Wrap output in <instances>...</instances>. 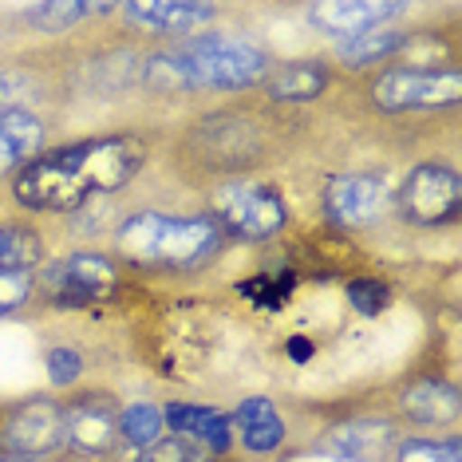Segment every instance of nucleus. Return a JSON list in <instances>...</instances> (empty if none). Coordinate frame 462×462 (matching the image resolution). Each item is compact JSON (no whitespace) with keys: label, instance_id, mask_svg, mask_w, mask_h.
Masks as SVG:
<instances>
[{"label":"nucleus","instance_id":"obj_1","mask_svg":"<svg viewBox=\"0 0 462 462\" xmlns=\"http://www.w3.org/2000/svg\"><path fill=\"white\" fill-rule=\"evenodd\" d=\"M312 111L273 107L254 91L162 123L154 174H162L178 194L202 198L222 182L269 178L273 171L304 162L312 151Z\"/></svg>","mask_w":462,"mask_h":462},{"label":"nucleus","instance_id":"obj_2","mask_svg":"<svg viewBox=\"0 0 462 462\" xmlns=\"http://www.w3.org/2000/svg\"><path fill=\"white\" fill-rule=\"evenodd\" d=\"M162 143V123L154 127H99L68 134L40 151L32 162L5 182L0 202L8 214L32 217V222H71L96 206L123 202L131 190L154 171Z\"/></svg>","mask_w":462,"mask_h":462},{"label":"nucleus","instance_id":"obj_3","mask_svg":"<svg viewBox=\"0 0 462 462\" xmlns=\"http://www.w3.org/2000/svg\"><path fill=\"white\" fill-rule=\"evenodd\" d=\"M273 64L277 51L234 24L143 48L134 68V123L154 127L209 103L254 96Z\"/></svg>","mask_w":462,"mask_h":462},{"label":"nucleus","instance_id":"obj_4","mask_svg":"<svg viewBox=\"0 0 462 462\" xmlns=\"http://www.w3.org/2000/svg\"><path fill=\"white\" fill-rule=\"evenodd\" d=\"M103 249L139 281H194L229 257V237L198 202L123 198L111 209Z\"/></svg>","mask_w":462,"mask_h":462},{"label":"nucleus","instance_id":"obj_5","mask_svg":"<svg viewBox=\"0 0 462 462\" xmlns=\"http://www.w3.org/2000/svg\"><path fill=\"white\" fill-rule=\"evenodd\" d=\"M462 68L395 64L360 79H340L317 115L332 123H415L458 111Z\"/></svg>","mask_w":462,"mask_h":462},{"label":"nucleus","instance_id":"obj_6","mask_svg":"<svg viewBox=\"0 0 462 462\" xmlns=\"http://www.w3.org/2000/svg\"><path fill=\"white\" fill-rule=\"evenodd\" d=\"M139 285V277L115 261L103 245H71L68 254H51L36 269L32 312H79L96 304L119 300Z\"/></svg>","mask_w":462,"mask_h":462},{"label":"nucleus","instance_id":"obj_7","mask_svg":"<svg viewBox=\"0 0 462 462\" xmlns=\"http://www.w3.org/2000/svg\"><path fill=\"white\" fill-rule=\"evenodd\" d=\"M198 206L222 226L234 249H273L292 226L289 190L277 178H241V182H222L202 198Z\"/></svg>","mask_w":462,"mask_h":462},{"label":"nucleus","instance_id":"obj_8","mask_svg":"<svg viewBox=\"0 0 462 462\" xmlns=\"http://www.w3.org/2000/svg\"><path fill=\"white\" fill-rule=\"evenodd\" d=\"M462 217L458 154H430L407 162L392 182V229L419 237L455 234Z\"/></svg>","mask_w":462,"mask_h":462},{"label":"nucleus","instance_id":"obj_9","mask_svg":"<svg viewBox=\"0 0 462 462\" xmlns=\"http://www.w3.org/2000/svg\"><path fill=\"white\" fill-rule=\"evenodd\" d=\"M317 222L344 237L392 229V178L372 166H332L317 182Z\"/></svg>","mask_w":462,"mask_h":462},{"label":"nucleus","instance_id":"obj_10","mask_svg":"<svg viewBox=\"0 0 462 462\" xmlns=\"http://www.w3.org/2000/svg\"><path fill=\"white\" fill-rule=\"evenodd\" d=\"M234 13L237 8L214 5V0H143V5L139 0H123V5L115 0L107 28L134 48H159L222 28V20Z\"/></svg>","mask_w":462,"mask_h":462},{"label":"nucleus","instance_id":"obj_11","mask_svg":"<svg viewBox=\"0 0 462 462\" xmlns=\"http://www.w3.org/2000/svg\"><path fill=\"white\" fill-rule=\"evenodd\" d=\"M229 423H234V447L245 462H289L304 455L309 430L289 407V399L254 392L241 395L229 407Z\"/></svg>","mask_w":462,"mask_h":462},{"label":"nucleus","instance_id":"obj_12","mask_svg":"<svg viewBox=\"0 0 462 462\" xmlns=\"http://www.w3.org/2000/svg\"><path fill=\"white\" fill-rule=\"evenodd\" d=\"M0 450L20 458H64V399L56 392L0 395Z\"/></svg>","mask_w":462,"mask_h":462},{"label":"nucleus","instance_id":"obj_13","mask_svg":"<svg viewBox=\"0 0 462 462\" xmlns=\"http://www.w3.org/2000/svg\"><path fill=\"white\" fill-rule=\"evenodd\" d=\"M64 399V458L71 462H103L123 447L119 439V407L123 395L99 383H83Z\"/></svg>","mask_w":462,"mask_h":462},{"label":"nucleus","instance_id":"obj_14","mask_svg":"<svg viewBox=\"0 0 462 462\" xmlns=\"http://www.w3.org/2000/svg\"><path fill=\"white\" fill-rule=\"evenodd\" d=\"M399 430L392 419L375 415H340L309 427V447L304 455H320L336 462H387L392 447L399 443Z\"/></svg>","mask_w":462,"mask_h":462},{"label":"nucleus","instance_id":"obj_15","mask_svg":"<svg viewBox=\"0 0 462 462\" xmlns=\"http://www.w3.org/2000/svg\"><path fill=\"white\" fill-rule=\"evenodd\" d=\"M415 8L419 5H403V0H312V5H300V20L312 36L324 40V48H332L380 24L415 16Z\"/></svg>","mask_w":462,"mask_h":462},{"label":"nucleus","instance_id":"obj_16","mask_svg":"<svg viewBox=\"0 0 462 462\" xmlns=\"http://www.w3.org/2000/svg\"><path fill=\"white\" fill-rule=\"evenodd\" d=\"M336 83H340V76L332 71L324 51L277 56V64L269 68V76L257 88V96L269 99L273 107H285V111H317L320 103H328Z\"/></svg>","mask_w":462,"mask_h":462},{"label":"nucleus","instance_id":"obj_17","mask_svg":"<svg viewBox=\"0 0 462 462\" xmlns=\"http://www.w3.org/2000/svg\"><path fill=\"white\" fill-rule=\"evenodd\" d=\"M162 423L166 435L186 439V443L209 450L217 458L237 455L234 447V423H229V407L222 403H206V399H166L162 403Z\"/></svg>","mask_w":462,"mask_h":462},{"label":"nucleus","instance_id":"obj_18","mask_svg":"<svg viewBox=\"0 0 462 462\" xmlns=\"http://www.w3.org/2000/svg\"><path fill=\"white\" fill-rule=\"evenodd\" d=\"M60 143V123L36 111H0V190L24 162Z\"/></svg>","mask_w":462,"mask_h":462},{"label":"nucleus","instance_id":"obj_19","mask_svg":"<svg viewBox=\"0 0 462 462\" xmlns=\"http://www.w3.org/2000/svg\"><path fill=\"white\" fill-rule=\"evenodd\" d=\"M56 254V237L48 226L20 214H0V273H36Z\"/></svg>","mask_w":462,"mask_h":462},{"label":"nucleus","instance_id":"obj_20","mask_svg":"<svg viewBox=\"0 0 462 462\" xmlns=\"http://www.w3.org/2000/svg\"><path fill=\"white\" fill-rule=\"evenodd\" d=\"M340 292H344V300H348V309L356 312V317H364V320L383 317V312L395 309V300H399L395 277H387V273H375V269L352 273V277L340 285Z\"/></svg>","mask_w":462,"mask_h":462},{"label":"nucleus","instance_id":"obj_21","mask_svg":"<svg viewBox=\"0 0 462 462\" xmlns=\"http://www.w3.org/2000/svg\"><path fill=\"white\" fill-rule=\"evenodd\" d=\"M387 462H462V430H403Z\"/></svg>","mask_w":462,"mask_h":462},{"label":"nucleus","instance_id":"obj_22","mask_svg":"<svg viewBox=\"0 0 462 462\" xmlns=\"http://www.w3.org/2000/svg\"><path fill=\"white\" fill-rule=\"evenodd\" d=\"M166 435L159 399H123L119 407V439L123 447H154Z\"/></svg>","mask_w":462,"mask_h":462},{"label":"nucleus","instance_id":"obj_23","mask_svg":"<svg viewBox=\"0 0 462 462\" xmlns=\"http://www.w3.org/2000/svg\"><path fill=\"white\" fill-rule=\"evenodd\" d=\"M103 462H245L241 455H229V458H217L209 450L186 443V439H174V435H162L154 447H119L111 458Z\"/></svg>","mask_w":462,"mask_h":462},{"label":"nucleus","instance_id":"obj_24","mask_svg":"<svg viewBox=\"0 0 462 462\" xmlns=\"http://www.w3.org/2000/svg\"><path fill=\"white\" fill-rule=\"evenodd\" d=\"M44 375H48V392L68 395L83 387V375H88V360H83L79 348L71 344H48L44 348Z\"/></svg>","mask_w":462,"mask_h":462},{"label":"nucleus","instance_id":"obj_25","mask_svg":"<svg viewBox=\"0 0 462 462\" xmlns=\"http://www.w3.org/2000/svg\"><path fill=\"white\" fill-rule=\"evenodd\" d=\"M36 300V273H0V320L28 317Z\"/></svg>","mask_w":462,"mask_h":462},{"label":"nucleus","instance_id":"obj_26","mask_svg":"<svg viewBox=\"0 0 462 462\" xmlns=\"http://www.w3.org/2000/svg\"><path fill=\"white\" fill-rule=\"evenodd\" d=\"M285 356L292 364H309L312 356H317V340H312V336H289V340H285Z\"/></svg>","mask_w":462,"mask_h":462},{"label":"nucleus","instance_id":"obj_27","mask_svg":"<svg viewBox=\"0 0 462 462\" xmlns=\"http://www.w3.org/2000/svg\"><path fill=\"white\" fill-rule=\"evenodd\" d=\"M0 214H5V202H0Z\"/></svg>","mask_w":462,"mask_h":462},{"label":"nucleus","instance_id":"obj_28","mask_svg":"<svg viewBox=\"0 0 462 462\" xmlns=\"http://www.w3.org/2000/svg\"><path fill=\"white\" fill-rule=\"evenodd\" d=\"M60 462H71V458H60Z\"/></svg>","mask_w":462,"mask_h":462}]
</instances>
